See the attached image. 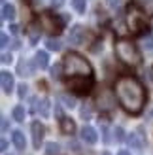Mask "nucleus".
I'll return each instance as SVG.
<instances>
[{
	"label": "nucleus",
	"instance_id": "obj_1",
	"mask_svg": "<svg viewBox=\"0 0 153 155\" xmlns=\"http://www.w3.org/2000/svg\"><path fill=\"white\" fill-rule=\"evenodd\" d=\"M113 93H116L117 104L123 108L129 115H140L146 108L148 93L144 83L132 74H121L117 76L113 83Z\"/></svg>",
	"mask_w": 153,
	"mask_h": 155
},
{
	"label": "nucleus",
	"instance_id": "obj_2",
	"mask_svg": "<svg viewBox=\"0 0 153 155\" xmlns=\"http://www.w3.org/2000/svg\"><path fill=\"white\" fill-rule=\"evenodd\" d=\"M64 78L68 89L74 91L76 95H89L95 87V76L91 63L76 51H70L64 55L63 61Z\"/></svg>",
	"mask_w": 153,
	"mask_h": 155
},
{
	"label": "nucleus",
	"instance_id": "obj_3",
	"mask_svg": "<svg viewBox=\"0 0 153 155\" xmlns=\"http://www.w3.org/2000/svg\"><path fill=\"white\" fill-rule=\"evenodd\" d=\"M113 51H116V57L125 66L136 68V66L142 64L140 49L136 48V44H132L131 40H127V38H119V40H116V44H113Z\"/></svg>",
	"mask_w": 153,
	"mask_h": 155
},
{
	"label": "nucleus",
	"instance_id": "obj_4",
	"mask_svg": "<svg viewBox=\"0 0 153 155\" xmlns=\"http://www.w3.org/2000/svg\"><path fill=\"white\" fill-rule=\"evenodd\" d=\"M125 19H127V27L131 30V34H142L146 28H149L146 12H144L138 4H129Z\"/></svg>",
	"mask_w": 153,
	"mask_h": 155
},
{
	"label": "nucleus",
	"instance_id": "obj_5",
	"mask_svg": "<svg viewBox=\"0 0 153 155\" xmlns=\"http://www.w3.org/2000/svg\"><path fill=\"white\" fill-rule=\"evenodd\" d=\"M38 21H40L42 28H44V30H47L49 34H59L60 30H63V27H64V21H66V17H59L57 13L45 12V13H40V17H38Z\"/></svg>",
	"mask_w": 153,
	"mask_h": 155
},
{
	"label": "nucleus",
	"instance_id": "obj_6",
	"mask_svg": "<svg viewBox=\"0 0 153 155\" xmlns=\"http://www.w3.org/2000/svg\"><path fill=\"white\" fill-rule=\"evenodd\" d=\"M96 106L102 112H112L116 106V93L113 91H100L96 95Z\"/></svg>",
	"mask_w": 153,
	"mask_h": 155
},
{
	"label": "nucleus",
	"instance_id": "obj_7",
	"mask_svg": "<svg viewBox=\"0 0 153 155\" xmlns=\"http://www.w3.org/2000/svg\"><path fill=\"white\" fill-rule=\"evenodd\" d=\"M30 133H32V146L36 150H40V146L44 142V136H45V127L42 125L40 121H32V125H30Z\"/></svg>",
	"mask_w": 153,
	"mask_h": 155
},
{
	"label": "nucleus",
	"instance_id": "obj_8",
	"mask_svg": "<svg viewBox=\"0 0 153 155\" xmlns=\"http://www.w3.org/2000/svg\"><path fill=\"white\" fill-rule=\"evenodd\" d=\"M83 40H85V28L81 25H74L70 28V32H68V42L72 45H80L83 44Z\"/></svg>",
	"mask_w": 153,
	"mask_h": 155
},
{
	"label": "nucleus",
	"instance_id": "obj_9",
	"mask_svg": "<svg viewBox=\"0 0 153 155\" xmlns=\"http://www.w3.org/2000/svg\"><path fill=\"white\" fill-rule=\"evenodd\" d=\"M34 68H36V64L32 63V61L21 59L17 63V74L23 76V78H30V76H34Z\"/></svg>",
	"mask_w": 153,
	"mask_h": 155
},
{
	"label": "nucleus",
	"instance_id": "obj_10",
	"mask_svg": "<svg viewBox=\"0 0 153 155\" xmlns=\"http://www.w3.org/2000/svg\"><path fill=\"white\" fill-rule=\"evenodd\" d=\"M27 34H28V42L30 44H38L40 42V34H42V25H40V21H32L28 25V28H27Z\"/></svg>",
	"mask_w": 153,
	"mask_h": 155
},
{
	"label": "nucleus",
	"instance_id": "obj_11",
	"mask_svg": "<svg viewBox=\"0 0 153 155\" xmlns=\"http://www.w3.org/2000/svg\"><path fill=\"white\" fill-rule=\"evenodd\" d=\"M81 140L85 142V144H96L98 142V134H96V130L91 127V125H83L81 129Z\"/></svg>",
	"mask_w": 153,
	"mask_h": 155
},
{
	"label": "nucleus",
	"instance_id": "obj_12",
	"mask_svg": "<svg viewBox=\"0 0 153 155\" xmlns=\"http://www.w3.org/2000/svg\"><path fill=\"white\" fill-rule=\"evenodd\" d=\"M0 85H2V91L6 93V95H10V93L13 91V76L8 72V70H2L0 72Z\"/></svg>",
	"mask_w": 153,
	"mask_h": 155
},
{
	"label": "nucleus",
	"instance_id": "obj_13",
	"mask_svg": "<svg viewBox=\"0 0 153 155\" xmlns=\"http://www.w3.org/2000/svg\"><path fill=\"white\" fill-rule=\"evenodd\" d=\"M49 100L47 98H40V100H34V106H32V112L40 114L42 117H49Z\"/></svg>",
	"mask_w": 153,
	"mask_h": 155
},
{
	"label": "nucleus",
	"instance_id": "obj_14",
	"mask_svg": "<svg viewBox=\"0 0 153 155\" xmlns=\"http://www.w3.org/2000/svg\"><path fill=\"white\" fill-rule=\"evenodd\" d=\"M60 130L63 134H74L76 133V121L72 117H60Z\"/></svg>",
	"mask_w": 153,
	"mask_h": 155
},
{
	"label": "nucleus",
	"instance_id": "obj_15",
	"mask_svg": "<svg viewBox=\"0 0 153 155\" xmlns=\"http://www.w3.org/2000/svg\"><path fill=\"white\" fill-rule=\"evenodd\" d=\"M34 64L36 68H40V70H45L49 64V57H47V53L45 51H36V55H34Z\"/></svg>",
	"mask_w": 153,
	"mask_h": 155
},
{
	"label": "nucleus",
	"instance_id": "obj_16",
	"mask_svg": "<svg viewBox=\"0 0 153 155\" xmlns=\"http://www.w3.org/2000/svg\"><path fill=\"white\" fill-rule=\"evenodd\" d=\"M11 140H13V146L17 148L19 151H23L27 148V140H25V134L21 133V130H13V134H11Z\"/></svg>",
	"mask_w": 153,
	"mask_h": 155
},
{
	"label": "nucleus",
	"instance_id": "obj_17",
	"mask_svg": "<svg viewBox=\"0 0 153 155\" xmlns=\"http://www.w3.org/2000/svg\"><path fill=\"white\" fill-rule=\"evenodd\" d=\"M127 142H129V146H131V150H142L144 148V140H142V138L138 136V134H136V133H131V134H129L127 136Z\"/></svg>",
	"mask_w": 153,
	"mask_h": 155
},
{
	"label": "nucleus",
	"instance_id": "obj_18",
	"mask_svg": "<svg viewBox=\"0 0 153 155\" xmlns=\"http://www.w3.org/2000/svg\"><path fill=\"white\" fill-rule=\"evenodd\" d=\"M15 15H17V12H15V6H11V4H4V6H2V19H4V21H13Z\"/></svg>",
	"mask_w": 153,
	"mask_h": 155
},
{
	"label": "nucleus",
	"instance_id": "obj_19",
	"mask_svg": "<svg viewBox=\"0 0 153 155\" xmlns=\"http://www.w3.org/2000/svg\"><path fill=\"white\" fill-rule=\"evenodd\" d=\"M59 102H63V106L64 108H76V98L74 97H70V95H66V93H60L59 95Z\"/></svg>",
	"mask_w": 153,
	"mask_h": 155
},
{
	"label": "nucleus",
	"instance_id": "obj_20",
	"mask_svg": "<svg viewBox=\"0 0 153 155\" xmlns=\"http://www.w3.org/2000/svg\"><path fill=\"white\" fill-rule=\"evenodd\" d=\"M11 115H13V119H15V121H19V123H21V121H25V115H27L25 106H21V104H19V106H15V108H13V112H11Z\"/></svg>",
	"mask_w": 153,
	"mask_h": 155
},
{
	"label": "nucleus",
	"instance_id": "obj_21",
	"mask_svg": "<svg viewBox=\"0 0 153 155\" xmlns=\"http://www.w3.org/2000/svg\"><path fill=\"white\" fill-rule=\"evenodd\" d=\"M45 45H47L49 51H60V49H63V44H60L59 38H49V40L45 42Z\"/></svg>",
	"mask_w": 153,
	"mask_h": 155
},
{
	"label": "nucleus",
	"instance_id": "obj_22",
	"mask_svg": "<svg viewBox=\"0 0 153 155\" xmlns=\"http://www.w3.org/2000/svg\"><path fill=\"white\" fill-rule=\"evenodd\" d=\"M60 153V146L57 142H49L45 146V155H59Z\"/></svg>",
	"mask_w": 153,
	"mask_h": 155
},
{
	"label": "nucleus",
	"instance_id": "obj_23",
	"mask_svg": "<svg viewBox=\"0 0 153 155\" xmlns=\"http://www.w3.org/2000/svg\"><path fill=\"white\" fill-rule=\"evenodd\" d=\"M142 48L146 49L148 53L153 51V34H146V36L142 38Z\"/></svg>",
	"mask_w": 153,
	"mask_h": 155
},
{
	"label": "nucleus",
	"instance_id": "obj_24",
	"mask_svg": "<svg viewBox=\"0 0 153 155\" xmlns=\"http://www.w3.org/2000/svg\"><path fill=\"white\" fill-rule=\"evenodd\" d=\"M72 6L78 13H85V8H87V0H72Z\"/></svg>",
	"mask_w": 153,
	"mask_h": 155
},
{
	"label": "nucleus",
	"instance_id": "obj_25",
	"mask_svg": "<svg viewBox=\"0 0 153 155\" xmlns=\"http://www.w3.org/2000/svg\"><path fill=\"white\" fill-rule=\"evenodd\" d=\"M64 74V68H63V64H55V66H51V78L53 80H59L60 76Z\"/></svg>",
	"mask_w": 153,
	"mask_h": 155
},
{
	"label": "nucleus",
	"instance_id": "obj_26",
	"mask_svg": "<svg viewBox=\"0 0 153 155\" xmlns=\"http://www.w3.org/2000/svg\"><path fill=\"white\" fill-rule=\"evenodd\" d=\"M80 115H81V119L89 121V119H91V115H93V112H91V108H89V106H81V108H80Z\"/></svg>",
	"mask_w": 153,
	"mask_h": 155
},
{
	"label": "nucleus",
	"instance_id": "obj_27",
	"mask_svg": "<svg viewBox=\"0 0 153 155\" xmlns=\"http://www.w3.org/2000/svg\"><path fill=\"white\" fill-rule=\"evenodd\" d=\"M113 134H116V142H123L125 140V130H123V127H116Z\"/></svg>",
	"mask_w": 153,
	"mask_h": 155
},
{
	"label": "nucleus",
	"instance_id": "obj_28",
	"mask_svg": "<svg viewBox=\"0 0 153 155\" xmlns=\"http://www.w3.org/2000/svg\"><path fill=\"white\" fill-rule=\"evenodd\" d=\"M17 89H19V91H17V95H19V98H25V97L28 95V87H27L25 83H21V85H19Z\"/></svg>",
	"mask_w": 153,
	"mask_h": 155
},
{
	"label": "nucleus",
	"instance_id": "obj_29",
	"mask_svg": "<svg viewBox=\"0 0 153 155\" xmlns=\"http://www.w3.org/2000/svg\"><path fill=\"white\" fill-rule=\"evenodd\" d=\"M104 2H106V6H108V8H112V10H116V8L121 6V0H104Z\"/></svg>",
	"mask_w": 153,
	"mask_h": 155
},
{
	"label": "nucleus",
	"instance_id": "obj_30",
	"mask_svg": "<svg viewBox=\"0 0 153 155\" xmlns=\"http://www.w3.org/2000/svg\"><path fill=\"white\" fill-rule=\"evenodd\" d=\"M0 45H2L4 49L8 48V45H10V38H8V34H4V32L0 34Z\"/></svg>",
	"mask_w": 153,
	"mask_h": 155
},
{
	"label": "nucleus",
	"instance_id": "obj_31",
	"mask_svg": "<svg viewBox=\"0 0 153 155\" xmlns=\"http://www.w3.org/2000/svg\"><path fill=\"white\" fill-rule=\"evenodd\" d=\"M102 140L106 144L110 142V130H108V127H106V125H102Z\"/></svg>",
	"mask_w": 153,
	"mask_h": 155
},
{
	"label": "nucleus",
	"instance_id": "obj_32",
	"mask_svg": "<svg viewBox=\"0 0 153 155\" xmlns=\"http://www.w3.org/2000/svg\"><path fill=\"white\" fill-rule=\"evenodd\" d=\"M2 64H8V63H11V53H2Z\"/></svg>",
	"mask_w": 153,
	"mask_h": 155
},
{
	"label": "nucleus",
	"instance_id": "obj_33",
	"mask_svg": "<svg viewBox=\"0 0 153 155\" xmlns=\"http://www.w3.org/2000/svg\"><path fill=\"white\" fill-rule=\"evenodd\" d=\"M91 51H93V53L102 51V40H96V45H93V48H91Z\"/></svg>",
	"mask_w": 153,
	"mask_h": 155
},
{
	"label": "nucleus",
	"instance_id": "obj_34",
	"mask_svg": "<svg viewBox=\"0 0 153 155\" xmlns=\"http://www.w3.org/2000/svg\"><path fill=\"white\" fill-rule=\"evenodd\" d=\"M63 4H64V0H51V6L53 8H60Z\"/></svg>",
	"mask_w": 153,
	"mask_h": 155
},
{
	"label": "nucleus",
	"instance_id": "obj_35",
	"mask_svg": "<svg viewBox=\"0 0 153 155\" xmlns=\"http://www.w3.org/2000/svg\"><path fill=\"white\" fill-rule=\"evenodd\" d=\"M0 119H2V130L6 133V130H8V127H10V125H8V119L4 117V115H2V117H0Z\"/></svg>",
	"mask_w": 153,
	"mask_h": 155
},
{
	"label": "nucleus",
	"instance_id": "obj_36",
	"mask_svg": "<svg viewBox=\"0 0 153 155\" xmlns=\"http://www.w3.org/2000/svg\"><path fill=\"white\" fill-rule=\"evenodd\" d=\"M10 30H11V34H19V27H17V25H11Z\"/></svg>",
	"mask_w": 153,
	"mask_h": 155
},
{
	"label": "nucleus",
	"instance_id": "obj_37",
	"mask_svg": "<svg viewBox=\"0 0 153 155\" xmlns=\"http://www.w3.org/2000/svg\"><path fill=\"white\" fill-rule=\"evenodd\" d=\"M0 148H2V151H6V150H8V140H2V142H0Z\"/></svg>",
	"mask_w": 153,
	"mask_h": 155
},
{
	"label": "nucleus",
	"instance_id": "obj_38",
	"mask_svg": "<svg viewBox=\"0 0 153 155\" xmlns=\"http://www.w3.org/2000/svg\"><path fill=\"white\" fill-rule=\"evenodd\" d=\"M11 48H13V49H19V48H21V44H19L17 40H15V42H13V45H11Z\"/></svg>",
	"mask_w": 153,
	"mask_h": 155
},
{
	"label": "nucleus",
	"instance_id": "obj_39",
	"mask_svg": "<svg viewBox=\"0 0 153 155\" xmlns=\"http://www.w3.org/2000/svg\"><path fill=\"white\" fill-rule=\"evenodd\" d=\"M117 155H131V153H129L127 150H119V153H117Z\"/></svg>",
	"mask_w": 153,
	"mask_h": 155
},
{
	"label": "nucleus",
	"instance_id": "obj_40",
	"mask_svg": "<svg viewBox=\"0 0 153 155\" xmlns=\"http://www.w3.org/2000/svg\"><path fill=\"white\" fill-rule=\"evenodd\" d=\"M102 155H112V153H110V151H104V153H102Z\"/></svg>",
	"mask_w": 153,
	"mask_h": 155
},
{
	"label": "nucleus",
	"instance_id": "obj_41",
	"mask_svg": "<svg viewBox=\"0 0 153 155\" xmlns=\"http://www.w3.org/2000/svg\"><path fill=\"white\" fill-rule=\"evenodd\" d=\"M2 2H4V0H2Z\"/></svg>",
	"mask_w": 153,
	"mask_h": 155
}]
</instances>
